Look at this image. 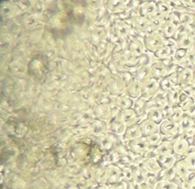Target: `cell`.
<instances>
[{
  "label": "cell",
  "mask_w": 195,
  "mask_h": 189,
  "mask_svg": "<svg viewBox=\"0 0 195 189\" xmlns=\"http://www.w3.org/2000/svg\"><path fill=\"white\" fill-rule=\"evenodd\" d=\"M160 131L163 135L173 136V135H176V132H178V127H176V125L172 121H165L161 124Z\"/></svg>",
  "instance_id": "cell-1"
},
{
  "label": "cell",
  "mask_w": 195,
  "mask_h": 189,
  "mask_svg": "<svg viewBox=\"0 0 195 189\" xmlns=\"http://www.w3.org/2000/svg\"><path fill=\"white\" fill-rule=\"evenodd\" d=\"M148 118L149 120L155 122V123H158V122H160L162 120V114L157 109H152L148 113Z\"/></svg>",
  "instance_id": "cell-9"
},
{
  "label": "cell",
  "mask_w": 195,
  "mask_h": 189,
  "mask_svg": "<svg viewBox=\"0 0 195 189\" xmlns=\"http://www.w3.org/2000/svg\"><path fill=\"white\" fill-rule=\"evenodd\" d=\"M128 91H129L130 96L138 97L139 95V93H141V91H142V86L139 83L134 82V83H132L130 85V87H129V89H128Z\"/></svg>",
  "instance_id": "cell-7"
},
{
  "label": "cell",
  "mask_w": 195,
  "mask_h": 189,
  "mask_svg": "<svg viewBox=\"0 0 195 189\" xmlns=\"http://www.w3.org/2000/svg\"><path fill=\"white\" fill-rule=\"evenodd\" d=\"M186 162H187V165L188 166L193 168V169H195V153L190 154L189 156H188Z\"/></svg>",
  "instance_id": "cell-16"
},
{
  "label": "cell",
  "mask_w": 195,
  "mask_h": 189,
  "mask_svg": "<svg viewBox=\"0 0 195 189\" xmlns=\"http://www.w3.org/2000/svg\"><path fill=\"white\" fill-rule=\"evenodd\" d=\"M127 134H128V136H129L131 138H134V139H136V138H139V137L142 136V130H141V127H138V126H131L129 129H128L127 131Z\"/></svg>",
  "instance_id": "cell-5"
},
{
  "label": "cell",
  "mask_w": 195,
  "mask_h": 189,
  "mask_svg": "<svg viewBox=\"0 0 195 189\" xmlns=\"http://www.w3.org/2000/svg\"><path fill=\"white\" fill-rule=\"evenodd\" d=\"M146 141H139V139H136V141H133L132 142V148L135 150V151H138V152H142L143 150H145L146 148V145H147V143L145 142Z\"/></svg>",
  "instance_id": "cell-6"
},
{
  "label": "cell",
  "mask_w": 195,
  "mask_h": 189,
  "mask_svg": "<svg viewBox=\"0 0 195 189\" xmlns=\"http://www.w3.org/2000/svg\"><path fill=\"white\" fill-rule=\"evenodd\" d=\"M180 117H181V111H180V109H175V110L172 112L171 118H173V119H180Z\"/></svg>",
  "instance_id": "cell-18"
},
{
  "label": "cell",
  "mask_w": 195,
  "mask_h": 189,
  "mask_svg": "<svg viewBox=\"0 0 195 189\" xmlns=\"http://www.w3.org/2000/svg\"><path fill=\"white\" fill-rule=\"evenodd\" d=\"M144 88L146 90V92H148V94L153 93L157 89V83L154 80H149L147 83H146V86Z\"/></svg>",
  "instance_id": "cell-13"
},
{
  "label": "cell",
  "mask_w": 195,
  "mask_h": 189,
  "mask_svg": "<svg viewBox=\"0 0 195 189\" xmlns=\"http://www.w3.org/2000/svg\"><path fill=\"white\" fill-rule=\"evenodd\" d=\"M158 142H160V136L158 133H155L153 135L148 136L147 139H146V143L149 145H155L158 143Z\"/></svg>",
  "instance_id": "cell-10"
},
{
  "label": "cell",
  "mask_w": 195,
  "mask_h": 189,
  "mask_svg": "<svg viewBox=\"0 0 195 189\" xmlns=\"http://www.w3.org/2000/svg\"><path fill=\"white\" fill-rule=\"evenodd\" d=\"M192 79V72L189 69H185L181 73V80L184 82H189Z\"/></svg>",
  "instance_id": "cell-14"
},
{
  "label": "cell",
  "mask_w": 195,
  "mask_h": 189,
  "mask_svg": "<svg viewBox=\"0 0 195 189\" xmlns=\"http://www.w3.org/2000/svg\"><path fill=\"white\" fill-rule=\"evenodd\" d=\"M171 147H169V144L168 143H165V144H162L160 147H159V152L161 154H164V155H167L170 153V150Z\"/></svg>",
  "instance_id": "cell-15"
},
{
  "label": "cell",
  "mask_w": 195,
  "mask_h": 189,
  "mask_svg": "<svg viewBox=\"0 0 195 189\" xmlns=\"http://www.w3.org/2000/svg\"><path fill=\"white\" fill-rule=\"evenodd\" d=\"M162 45V38L159 35H151L146 39V46L149 50H157Z\"/></svg>",
  "instance_id": "cell-3"
},
{
  "label": "cell",
  "mask_w": 195,
  "mask_h": 189,
  "mask_svg": "<svg viewBox=\"0 0 195 189\" xmlns=\"http://www.w3.org/2000/svg\"><path fill=\"white\" fill-rule=\"evenodd\" d=\"M141 130L143 132V135L146 136H150V135H153V134L157 133V126L156 123L151 120H145L143 121V123L141 124Z\"/></svg>",
  "instance_id": "cell-2"
},
{
  "label": "cell",
  "mask_w": 195,
  "mask_h": 189,
  "mask_svg": "<svg viewBox=\"0 0 195 189\" xmlns=\"http://www.w3.org/2000/svg\"><path fill=\"white\" fill-rule=\"evenodd\" d=\"M152 72H153L157 77H161L166 73V68L164 65H162L161 68H159V64H155L153 66V68H152Z\"/></svg>",
  "instance_id": "cell-11"
},
{
  "label": "cell",
  "mask_w": 195,
  "mask_h": 189,
  "mask_svg": "<svg viewBox=\"0 0 195 189\" xmlns=\"http://www.w3.org/2000/svg\"><path fill=\"white\" fill-rule=\"evenodd\" d=\"M176 172L180 175H185L187 173V166L185 165V162H180L176 165Z\"/></svg>",
  "instance_id": "cell-12"
},
{
  "label": "cell",
  "mask_w": 195,
  "mask_h": 189,
  "mask_svg": "<svg viewBox=\"0 0 195 189\" xmlns=\"http://www.w3.org/2000/svg\"><path fill=\"white\" fill-rule=\"evenodd\" d=\"M160 8H161L160 10H161L162 12H164V13H167V12H169V7H168V6H167L166 4H164V5L162 4V6H161Z\"/></svg>",
  "instance_id": "cell-19"
},
{
  "label": "cell",
  "mask_w": 195,
  "mask_h": 189,
  "mask_svg": "<svg viewBox=\"0 0 195 189\" xmlns=\"http://www.w3.org/2000/svg\"><path fill=\"white\" fill-rule=\"evenodd\" d=\"M136 117V113L135 111L131 110V109H127L123 112V120L126 124H131L132 121L135 119Z\"/></svg>",
  "instance_id": "cell-8"
},
{
  "label": "cell",
  "mask_w": 195,
  "mask_h": 189,
  "mask_svg": "<svg viewBox=\"0 0 195 189\" xmlns=\"http://www.w3.org/2000/svg\"><path fill=\"white\" fill-rule=\"evenodd\" d=\"M175 30V27L173 26V23H168L167 26L165 27V32L167 35H171L174 33Z\"/></svg>",
  "instance_id": "cell-17"
},
{
  "label": "cell",
  "mask_w": 195,
  "mask_h": 189,
  "mask_svg": "<svg viewBox=\"0 0 195 189\" xmlns=\"http://www.w3.org/2000/svg\"><path fill=\"white\" fill-rule=\"evenodd\" d=\"M174 150L179 154H184L185 152L188 150V144L187 142L185 139H179L174 144Z\"/></svg>",
  "instance_id": "cell-4"
}]
</instances>
